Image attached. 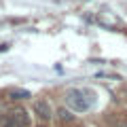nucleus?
Wrapping results in <instances>:
<instances>
[{"label":"nucleus","instance_id":"f257e3e1","mask_svg":"<svg viewBox=\"0 0 127 127\" xmlns=\"http://www.w3.org/2000/svg\"><path fill=\"white\" fill-rule=\"evenodd\" d=\"M93 102V93L87 89H68L66 91V104L72 112H85Z\"/></svg>","mask_w":127,"mask_h":127},{"label":"nucleus","instance_id":"f03ea898","mask_svg":"<svg viewBox=\"0 0 127 127\" xmlns=\"http://www.w3.org/2000/svg\"><path fill=\"white\" fill-rule=\"evenodd\" d=\"M30 125V117L23 108H13L2 121V127H28Z\"/></svg>","mask_w":127,"mask_h":127},{"label":"nucleus","instance_id":"7ed1b4c3","mask_svg":"<svg viewBox=\"0 0 127 127\" xmlns=\"http://www.w3.org/2000/svg\"><path fill=\"white\" fill-rule=\"evenodd\" d=\"M34 110H36V114H38L40 121H49V119L53 117V110H51V106H49L47 100H38L36 104H34Z\"/></svg>","mask_w":127,"mask_h":127},{"label":"nucleus","instance_id":"20e7f679","mask_svg":"<svg viewBox=\"0 0 127 127\" xmlns=\"http://www.w3.org/2000/svg\"><path fill=\"white\" fill-rule=\"evenodd\" d=\"M6 95H9L11 100H15V102H21V100H28L32 93L28 89H9V91H6Z\"/></svg>","mask_w":127,"mask_h":127},{"label":"nucleus","instance_id":"39448f33","mask_svg":"<svg viewBox=\"0 0 127 127\" xmlns=\"http://www.w3.org/2000/svg\"><path fill=\"white\" fill-rule=\"evenodd\" d=\"M108 127H127V112H117L114 117H110Z\"/></svg>","mask_w":127,"mask_h":127},{"label":"nucleus","instance_id":"423d86ee","mask_svg":"<svg viewBox=\"0 0 127 127\" xmlns=\"http://www.w3.org/2000/svg\"><path fill=\"white\" fill-rule=\"evenodd\" d=\"M57 119L64 121V123H70V121H74V114H70V110H66V108H59L57 110Z\"/></svg>","mask_w":127,"mask_h":127},{"label":"nucleus","instance_id":"0eeeda50","mask_svg":"<svg viewBox=\"0 0 127 127\" xmlns=\"http://www.w3.org/2000/svg\"><path fill=\"white\" fill-rule=\"evenodd\" d=\"M38 127H45V125H38Z\"/></svg>","mask_w":127,"mask_h":127}]
</instances>
